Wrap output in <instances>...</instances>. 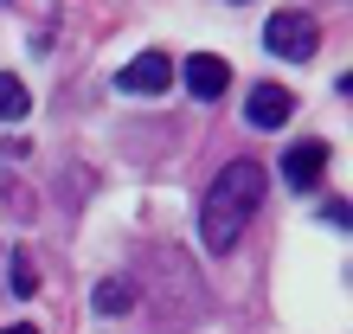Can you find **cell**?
I'll return each mask as SVG.
<instances>
[{
    "mask_svg": "<svg viewBox=\"0 0 353 334\" xmlns=\"http://www.w3.org/2000/svg\"><path fill=\"white\" fill-rule=\"evenodd\" d=\"M0 334H39V328L32 322H13V328H0Z\"/></svg>",
    "mask_w": 353,
    "mask_h": 334,
    "instance_id": "cell-10",
    "label": "cell"
},
{
    "mask_svg": "<svg viewBox=\"0 0 353 334\" xmlns=\"http://www.w3.org/2000/svg\"><path fill=\"white\" fill-rule=\"evenodd\" d=\"M327 161H334V148H327V141H296V148L283 155V180L296 186V193H315L321 174H327Z\"/></svg>",
    "mask_w": 353,
    "mask_h": 334,
    "instance_id": "cell-3",
    "label": "cell"
},
{
    "mask_svg": "<svg viewBox=\"0 0 353 334\" xmlns=\"http://www.w3.org/2000/svg\"><path fill=\"white\" fill-rule=\"evenodd\" d=\"M263 46L276 52V58H315V46H321V26H315V13L276 7V13L263 19Z\"/></svg>",
    "mask_w": 353,
    "mask_h": 334,
    "instance_id": "cell-2",
    "label": "cell"
},
{
    "mask_svg": "<svg viewBox=\"0 0 353 334\" xmlns=\"http://www.w3.org/2000/svg\"><path fill=\"white\" fill-rule=\"evenodd\" d=\"M32 289H39V270L26 250H13V296H32Z\"/></svg>",
    "mask_w": 353,
    "mask_h": 334,
    "instance_id": "cell-9",
    "label": "cell"
},
{
    "mask_svg": "<svg viewBox=\"0 0 353 334\" xmlns=\"http://www.w3.org/2000/svg\"><path fill=\"white\" fill-rule=\"evenodd\" d=\"M32 110V97H26V84H19L13 71H0V122H19Z\"/></svg>",
    "mask_w": 353,
    "mask_h": 334,
    "instance_id": "cell-7",
    "label": "cell"
},
{
    "mask_svg": "<svg viewBox=\"0 0 353 334\" xmlns=\"http://www.w3.org/2000/svg\"><path fill=\"white\" fill-rule=\"evenodd\" d=\"M180 77H186V90H193V97L212 103V97H225V84H232V65H225L219 52H193L180 65Z\"/></svg>",
    "mask_w": 353,
    "mask_h": 334,
    "instance_id": "cell-5",
    "label": "cell"
},
{
    "mask_svg": "<svg viewBox=\"0 0 353 334\" xmlns=\"http://www.w3.org/2000/svg\"><path fill=\"white\" fill-rule=\"evenodd\" d=\"M289 116H296V97H289L283 84H257V90L244 97V122H251V129H283Z\"/></svg>",
    "mask_w": 353,
    "mask_h": 334,
    "instance_id": "cell-4",
    "label": "cell"
},
{
    "mask_svg": "<svg viewBox=\"0 0 353 334\" xmlns=\"http://www.w3.org/2000/svg\"><path fill=\"white\" fill-rule=\"evenodd\" d=\"M116 84H122V90H129V97H161V90H168V84H174V65H168V58H161V52H141V58H135V65L122 71Z\"/></svg>",
    "mask_w": 353,
    "mask_h": 334,
    "instance_id": "cell-6",
    "label": "cell"
},
{
    "mask_svg": "<svg viewBox=\"0 0 353 334\" xmlns=\"http://www.w3.org/2000/svg\"><path fill=\"white\" fill-rule=\"evenodd\" d=\"M257 206H263V167L257 161H232L199 199V244L212 250V257H225V250L244 238V219H251Z\"/></svg>",
    "mask_w": 353,
    "mask_h": 334,
    "instance_id": "cell-1",
    "label": "cell"
},
{
    "mask_svg": "<svg viewBox=\"0 0 353 334\" xmlns=\"http://www.w3.org/2000/svg\"><path fill=\"white\" fill-rule=\"evenodd\" d=\"M129 302H135V289H129V283H116V277H110V283L97 289V308H103V315H122Z\"/></svg>",
    "mask_w": 353,
    "mask_h": 334,
    "instance_id": "cell-8",
    "label": "cell"
}]
</instances>
